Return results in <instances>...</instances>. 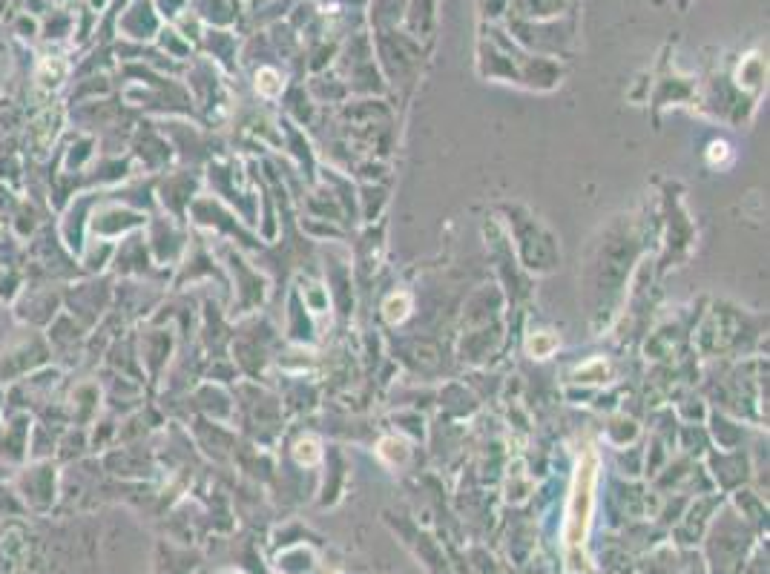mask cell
<instances>
[{"label":"cell","mask_w":770,"mask_h":574,"mask_svg":"<svg viewBox=\"0 0 770 574\" xmlns=\"http://www.w3.org/2000/svg\"><path fill=\"white\" fill-rule=\"evenodd\" d=\"M595 480H598V454L589 448L583 454L581 465H578L575 488H572V506H569V520H567L569 563H575V551L583 549V543H586L589 514H592V502H595Z\"/></svg>","instance_id":"6da1fadb"}]
</instances>
